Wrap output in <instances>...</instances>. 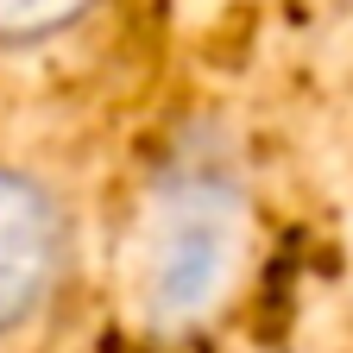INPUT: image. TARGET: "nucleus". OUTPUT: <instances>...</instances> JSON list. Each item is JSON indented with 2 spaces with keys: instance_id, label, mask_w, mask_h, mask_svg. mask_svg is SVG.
I'll list each match as a JSON object with an SVG mask.
<instances>
[{
  "instance_id": "obj_3",
  "label": "nucleus",
  "mask_w": 353,
  "mask_h": 353,
  "mask_svg": "<svg viewBox=\"0 0 353 353\" xmlns=\"http://www.w3.org/2000/svg\"><path fill=\"white\" fill-rule=\"evenodd\" d=\"M101 0H0V51H38L51 38H70Z\"/></svg>"
},
{
  "instance_id": "obj_2",
  "label": "nucleus",
  "mask_w": 353,
  "mask_h": 353,
  "mask_svg": "<svg viewBox=\"0 0 353 353\" xmlns=\"http://www.w3.org/2000/svg\"><path fill=\"white\" fill-rule=\"evenodd\" d=\"M76 265L70 202L26 164H0V334L32 328Z\"/></svg>"
},
{
  "instance_id": "obj_1",
  "label": "nucleus",
  "mask_w": 353,
  "mask_h": 353,
  "mask_svg": "<svg viewBox=\"0 0 353 353\" xmlns=\"http://www.w3.org/2000/svg\"><path fill=\"white\" fill-rule=\"evenodd\" d=\"M246 234V190L221 158H170L145 196V309L190 322L221 296Z\"/></svg>"
}]
</instances>
